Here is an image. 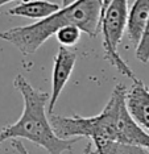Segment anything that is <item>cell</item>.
<instances>
[{
    "label": "cell",
    "instance_id": "cell-13",
    "mask_svg": "<svg viewBox=\"0 0 149 154\" xmlns=\"http://www.w3.org/2000/svg\"><path fill=\"white\" fill-rule=\"evenodd\" d=\"M83 154H97V153H95V149H94L93 143H91L90 141L87 142V145H86V148H84Z\"/></svg>",
    "mask_w": 149,
    "mask_h": 154
},
{
    "label": "cell",
    "instance_id": "cell-1",
    "mask_svg": "<svg viewBox=\"0 0 149 154\" xmlns=\"http://www.w3.org/2000/svg\"><path fill=\"white\" fill-rule=\"evenodd\" d=\"M127 87L115 86L107 104L95 116H58L50 113L49 121L59 138L86 137L94 146L104 142L140 146L149 150V133L136 124L125 106Z\"/></svg>",
    "mask_w": 149,
    "mask_h": 154
},
{
    "label": "cell",
    "instance_id": "cell-16",
    "mask_svg": "<svg viewBox=\"0 0 149 154\" xmlns=\"http://www.w3.org/2000/svg\"><path fill=\"white\" fill-rule=\"evenodd\" d=\"M11 2H15V0H0V7L8 4V3H11Z\"/></svg>",
    "mask_w": 149,
    "mask_h": 154
},
{
    "label": "cell",
    "instance_id": "cell-6",
    "mask_svg": "<svg viewBox=\"0 0 149 154\" xmlns=\"http://www.w3.org/2000/svg\"><path fill=\"white\" fill-rule=\"evenodd\" d=\"M125 106L136 124L149 133V88L139 78L125 91Z\"/></svg>",
    "mask_w": 149,
    "mask_h": 154
},
{
    "label": "cell",
    "instance_id": "cell-9",
    "mask_svg": "<svg viewBox=\"0 0 149 154\" xmlns=\"http://www.w3.org/2000/svg\"><path fill=\"white\" fill-rule=\"evenodd\" d=\"M94 149L97 154H149V150L140 146L123 145L116 142H104L102 145L94 146Z\"/></svg>",
    "mask_w": 149,
    "mask_h": 154
},
{
    "label": "cell",
    "instance_id": "cell-14",
    "mask_svg": "<svg viewBox=\"0 0 149 154\" xmlns=\"http://www.w3.org/2000/svg\"><path fill=\"white\" fill-rule=\"evenodd\" d=\"M75 2H78V0H62V4H63V7H66V5L73 4V3H75Z\"/></svg>",
    "mask_w": 149,
    "mask_h": 154
},
{
    "label": "cell",
    "instance_id": "cell-7",
    "mask_svg": "<svg viewBox=\"0 0 149 154\" xmlns=\"http://www.w3.org/2000/svg\"><path fill=\"white\" fill-rule=\"evenodd\" d=\"M149 17V0H135L127 17V34L135 46L140 42Z\"/></svg>",
    "mask_w": 149,
    "mask_h": 154
},
{
    "label": "cell",
    "instance_id": "cell-11",
    "mask_svg": "<svg viewBox=\"0 0 149 154\" xmlns=\"http://www.w3.org/2000/svg\"><path fill=\"white\" fill-rule=\"evenodd\" d=\"M136 58L143 63L149 62V17L147 25H145L144 33L140 38V42L136 46Z\"/></svg>",
    "mask_w": 149,
    "mask_h": 154
},
{
    "label": "cell",
    "instance_id": "cell-12",
    "mask_svg": "<svg viewBox=\"0 0 149 154\" xmlns=\"http://www.w3.org/2000/svg\"><path fill=\"white\" fill-rule=\"evenodd\" d=\"M11 145H12V148L19 154H30L28 152V149L24 146V143L21 141H19V140H12V143H11Z\"/></svg>",
    "mask_w": 149,
    "mask_h": 154
},
{
    "label": "cell",
    "instance_id": "cell-15",
    "mask_svg": "<svg viewBox=\"0 0 149 154\" xmlns=\"http://www.w3.org/2000/svg\"><path fill=\"white\" fill-rule=\"evenodd\" d=\"M109 2H111V0H103V5H102V13L104 12V9L107 8V5L109 4Z\"/></svg>",
    "mask_w": 149,
    "mask_h": 154
},
{
    "label": "cell",
    "instance_id": "cell-2",
    "mask_svg": "<svg viewBox=\"0 0 149 154\" xmlns=\"http://www.w3.org/2000/svg\"><path fill=\"white\" fill-rule=\"evenodd\" d=\"M102 5L103 0H78L34 24L4 30L0 33V38L16 46L24 55L36 53L53 34L66 25H75L93 38L100 28Z\"/></svg>",
    "mask_w": 149,
    "mask_h": 154
},
{
    "label": "cell",
    "instance_id": "cell-5",
    "mask_svg": "<svg viewBox=\"0 0 149 154\" xmlns=\"http://www.w3.org/2000/svg\"><path fill=\"white\" fill-rule=\"evenodd\" d=\"M77 54L69 48L59 46L58 53L54 58L52 72V92L48 103V115L53 113L55 103L58 97L61 96L63 88L69 82L70 76L73 74V70L75 67Z\"/></svg>",
    "mask_w": 149,
    "mask_h": 154
},
{
    "label": "cell",
    "instance_id": "cell-3",
    "mask_svg": "<svg viewBox=\"0 0 149 154\" xmlns=\"http://www.w3.org/2000/svg\"><path fill=\"white\" fill-rule=\"evenodd\" d=\"M13 86L23 96L24 109L19 120L0 129V143L7 140L24 138L45 149L49 154H62L71 152L79 138H59L54 133L46 115L45 106L49 103L50 94L34 88L25 76L19 74L13 80Z\"/></svg>",
    "mask_w": 149,
    "mask_h": 154
},
{
    "label": "cell",
    "instance_id": "cell-4",
    "mask_svg": "<svg viewBox=\"0 0 149 154\" xmlns=\"http://www.w3.org/2000/svg\"><path fill=\"white\" fill-rule=\"evenodd\" d=\"M128 17V2L127 0H111L100 17V26L103 34V49L106 59L120 74L135 80L137 78L124 59L120 57L118 46L122 41L127 26Z\"/></svg>",
    "mask_w": 149,
    "mask_h": 154
},
{
    "label": "cell",
    "instance_id": "cell-8",
    "mask_svg": "<svg viewBox=\"0 0 149 154\" xmlns=\"http://www.w3.org/2000/svg\"><path fill=\"white\" fill-rule=\"evenodd\" d=\"M58 9H59L58 4L48 2V0H27V2H23L21 4L7 11V15L42 20L45 17L50 16L52 13L57 12Z\"/></svg>",
    "mask_w": 149,
    "mask_h": 154
},
{
    "label": "cell",
    "instance_id": "cell-10",
    "mask_svg": "<svg viewBox=\"0 0 149 154\" xmlns=\"http://www.w3.org/2000/svg\"><path fill=\"white\" fill-rule=\"evenodd\" d=\"M81 36H82V30L75 25H66L55 33L58 42L61 44V46H65V48H70L77 45L81 40Z\"/></svg>",
    "mask_w": 149,
    "mask_h": 154
}]
</instances>
